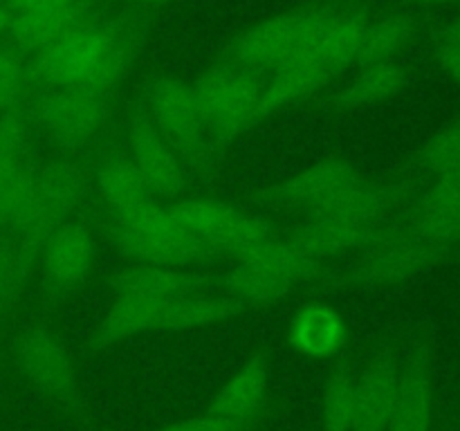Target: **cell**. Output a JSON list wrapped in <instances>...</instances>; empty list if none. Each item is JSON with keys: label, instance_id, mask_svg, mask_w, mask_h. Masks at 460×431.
Returning a JSON list of instances; mask_svg holds the SVG:
<instances>
[{"label": "cell", "instance_id": "6da1fadb", "mask_svg": "<svg viewBox=\"0 0 460 431\" xmlns=\"http://www.w3.org/2000/svg\"><path fill=\"white\" fill-rule=\"evenodd\" d=\"M144 27L133 13L94 9L72 34L30 57L36 88H70L112 97L142 48Z\"/></svg>", "mask_w": 460, "mask_h": 431}, {"label": "cell", "instance_id": "7a4b0ae2", "mask_svg": "<svg viewBox=\"0 0 460 431\" xmlns=\"http://www.w3.org/2000/svg\"><path fill=\"white\" fill-rule=\"evenodd\" d=\"M326 269V260L304 254L281 233L243 251L234 260V268L220 278V287L247 308H263L322 281Z\"/></svg>", "mask_w": 460, "mask_h": 431}, {"label": "cell", "instance_id": "3957f363", "mask_svg": "<svg viewBox=\"0 0 460 431\" xmlns=\"http://www.w3.org/2000/svg\"><path fill=\"white\" fill-rule=\"evenodd\" d=\"M106 236L117 254L137 265L193 268L220 259L214 247L175 223L164 202L108 218Z\"/></svg>", "mask_w": 460, "mask_h": 431}, {"label": "cell", "instance_id": "277c9868", "mask_svg": "<svg viewBox=\"0 0 460 431\" xmlns=\"http://www.w3.org/2000/svg\"><path fill=\"white\" fill-rule=\"evenodd\" d=\"M142 110L180 157L191 182L214 171L225 148L211 137L191 84L178 76H157L144 90Z\"/></svg>", "mask_w": 460, "mask_h": 431}, {"label": "cell", "instance_id": "5b68a950", "mask_svg": "<svg viewBox=\"0 0 460 431\" xmlns=\"http://www.w3.org/2000/svg\"><path fill=\"white\" fill-rule=\"evenodd\" d=\"M34 130L43 133L61 155H85L111 126L112 97L70 88H40L27 103Z\"/></svg>", "mask_w": 460, "mask_h": 431}, {"label": "cell", "instance_id": "8992f818", "mask_svg": "<svg viewBox=\"0 0 460 431\" xmlns=\"http://www.w3.org/2000/svg\"><path fill=\"white\" fill-rule=\"evenodd\" d=\"M265 81V75L227 63H216L196 76L191 90L198 110L223 148L256 126Z\"/></svg>", "mask_w": 460, "mask_h": 431}, {"label": "cell", "instance_id": "52a82bcc", "mask_svg": "<svg viewBox=\"0 0 460 431\" xmlns=\"http://www.w3.org/2000/svg\"><path fill=\"white\" fill-rule=\"evenodd\" d=\"M332 9L335 4H310L256 22L227 45L218 63L245 67L259 75L283 70L299 57L304 45L331 16Z\"/></svg>", "mask_w": 460, "mask_h": 431}, {"label": "cell", "instance_id": "ba28073f", "mask_svg": "<svg viewBox=\"0 0 460 431\" xmlns=\"http://www.w3.org/2000/svg\"><path fill=\"white\" fill-rule=\"evenodd\" d=\"M164 205L175 223L214 247L220 259L225 256L229 260H236L243 251L281 236V232L265 218L247 214L232 202L218 200V198L187 196L164 202Z\"/></svg>", "mask_w": 460, "mask_h": 431}, {"label": "cell", "instance_id": "9c48e42d", "mask_svg": "<svg viewBox=\"0 0 460 431\" xmlns=\"http://www.w3.org/2000/svg\"><path fill=\"white\" fill-rule=\"evenodd\" d=\"M440 247L431 245L409 223H395L385 236L359 251L340 283L364 287H391L431 268Z\"/></svg>", "mask_w": 460, "mask_h": 431}, {"label": "cell", "instance_id": "30bf717a", "mask_svg": "<svg viewBox=\"0 0 460 431\" xmlns=\"http://www.w3.org/2000/svg\"><path fill=\"white\" fill-rule=\"evenodd\" d=\"M358 178H362V173L353 160L344 155H328L281 182L256 189L250 193L247 202L261 209L305 211L308 216Z\"/></svg>", "mask_w": 460, "mask_h": 431}, {"label": "cell", "instance_id": "8fae6325", "mask_svg": "<svg viewBox=\"0 0 460 431\" xmlns=\"http://www.w3.org/2000/svg\"><path fill=\"white\" fill-rule=\"evenodd\" d=\"M18 368L22 375L48 398L67 411L79 407V380L76 368L61 337L48 326H30L16 337Z\"/></svg>", "mask_w": 460, "mask_h": 431}, {"label": "cell", "instance_id": "7c38bea8", "mask_svg": "<svg viewBox=\"0 0 460 431\" xmlns=\"http://www.w3.org/2000/svg\"><path fill=\"white\" fill-rule=\"evenodd\" d=\"M97 263V236L84 220L67 218L45 241L39 256L43 283L52 296L70 295L84 286Z\"/></svg>", "mask_w": 460, "mask_h": 431}, {"label": "cell", "instance_id": "4fadbf2b", "mask_svg": "<svg viewBox=\"0 0 460 431\" xmlns=\"http://www.w3.org/2000/svg\"><path fill=\"white\" fill-rule=\"evenodd\" d=\"M126 144H128L126 153L142 171L146 182L151 184L157 200L173 202L187 198L189 189H191V178L187 175L173 148L157 133L142 108H137L126 124Z\"/></svg>", "mask_w": 460, "mask_h": 431}, {"label": "cell", "instance_id": "5bb4252c", "mask_svg": "<svg viewBox=\"0 0 460 431\" xmlns=\"http://www.w3.org/2000/svg\"><path fill=\"white\" fill-rule=\"evenodd\" d=\"M407 202V189L402 182L394 180L358 178L340 193L310 211L308 218L323 220H349V223L367 224H391L398 220Z\"/></svg>", "mask_w": 460, "mask_h": 431}, {"label": "cell", "instance_id": "9a60e30c", "mask_svg": "<svg viewBox=\"0 0 460 431\" xmlns=\"http://www.w3.org/2000/svg\"><path fill=\"white\" fill-rule=\"evenodd\" d=\"M93 189L108 218L126 216L151 202H160L126 151H108L94 162Z\"/></svg>", "mask_w": 460, "mask_h": 431}, {"label": "cell", "instance_id": "2e32d148", "mask_svg": "<svg viewBox=\"0 0 460 431\" xmlns=\"http://www.w3.org/2000/svg\"><path fill=\"white\" fill-rule=\"evenodd\" d=\"M398 223V220H395ZM391 224H367V223H349V220H323V218H305L295 229L286 233L288 242L301 250L304 254L319 260H331L341 254H353L364 251L373 242L380 241Z\"/></svg>", "mask_w": 460, "mask_h": 431}, {"label": "cell", "instance_id": "e0dca14e", "mask_svg": "<svg viewBox=\"0 0 460 431\" xmlns=\"http://www.w3.org/2000/svg\"><path fill=\"white\" fill-rule=\"evenodd\" d=\"M268 350L259 348L216 391L207 413L238 425L254 427L268 400Z\"/></svg>", "mask_w": 460, "mask_h": 431}, {"label": "cell", "instance_id": "ac0fdd59", "mask_svg": "<svg viewBox=\"0 0 460 431\" xmlns=\"http://www.w3.org/2000/svg\"><path fill=\"white\" fill-rule=\"evenodd\" d=\"M112 295H135L144 299L169 301L178 296L214 292L220 287V278L193 272L189 268H162V265H137L117 269L111 277Z\"/></svg>", "mask_w": 460, "mask_h": 431}, {"label": "cell", "instance_id": "d6986e66", "mask_svg": "<svg viewBox=\"0 0 460 431\" xmlns=\"http://www.w3.org/2000/svg\"><path fill=\"white\" fill-rule=\"evenodd\" d=\"M288 344L305 359H331L349 344V323L326 301H308L288 321Z\"/></svg>", "mask_w": 460, "mask_h": 431}, {"label": "cell", "instance_id": "ffe728a7", "mask_svg": "<svg viewBox=\"0 0 460 431\" xmlns=\"http://www.w3.org/2000/svg\"><path fill=\"white\" fill-rule=\"evenodd\" d=\"M93 12V0H76V3L58 4V7L16 12L4 39L30 58L72 34Z\"/></svg>", "mask_w": 460, "mask_h": 431}, {"label": "cell", "instance_id": "44dd1931", "mask_svg": "<svg viewBox=\"0 0 460 431\" xmlns=\"http://www.w3.org/2000/svg\"><path fill=\"white\" fill-rule=\"evenodd\" d=\"M400 366L394 355H376L355 377V416L350 431H386Z\"/></svg>", "mask_w": 460, "mask_h": 431}, {"label": "cell", "instance_id": "7402d4cb", "mask_svg": "<svg viewBox=\"0 0 460 431\" xmlns=\"http://www.w3.org/2000/svg\"><path fill=\"white\" fill-rule=\"evenodd\" d=\"M425 241L447 247L460 241V171L436 175V182L422 193L416 211L407 220Z\"/></svg>", "mask_w": 460, "mask_h": 431}, {"label": "cell", "instance_id": "603a6c76", "mask_svg": "<svg viewBox=\"0 0 460 431\" xmlns=\"http://www.w3.org/2000/svg\"><path fill=\"white\" fill-rule=\"evenodd\" d=\"M247 305L225 292H198V295L178 296L162 303L157 317V330H205L247 312Z\"/></svg>", "mask_w": 460, "mask_h": 431}, {"label": "cell", "instance_id": "cb8c5ba5", "mask_svg": "<svg viewBox=\"0 0 460 431\" xmlns=\"http://www.w3.org/2000/svg\"><path fill=\"white\" fill-rule=\"evenodd\" d=\"M434 422V380L422 357L400 371L386 431H431Z\"/></svg>", "mask_w": 460, "mask_h": 431}, {"label": "cell", "instance_id": "d4e9b609", "mask_svg": "<svg viewBox=\"0 0 460 431\" xmlns=\"http://www.w3.org/2000/svg\"><path fill=\"white\" fill-rule=\"evenodd\" d=\"M337 76H340L337 70L310 66V63H295V66L272 72V76H268L265 81L263 97H261L259 112H256V124L286 110V108L308 101L310 97L326 90Z\"/></svg>", "mask_w": 460, "mask_h": 431}, {"label": "cell", "instance_id": "484cf974", "mask_svg": "<svg viewBox=\"0 0 460 431\" xmlns=\"http://www.w3.org/2000/svg\"><path fill=\"white\" fill-rule=\"evenodd\" d=\"M39 162L31 157H0V229L16 233L36 214Z\"/></svg>", "mask_w": 460, "mask_h": 431}, {"label": "cell", "instance_id": "4316f807", "mask_svg": "<svg viewBox=\"0 0 460 431\" xmlns=\"http://www.w3.org/2000/svg\"><path fill=\"white\" fill-rule=\"evenodd\" d=\"M404 67L395 61L368 63L362 70L328 97L326 108L332 112H355L394 99L404 88Z\"/></svg>", "mask_w": 460, "mask_h": 431}, {"label": "cell", "instance_id": "83f0119b", "mask_svg": "<svg viewBox=\"0 0 460 431\" xmlns=\"http://www.w3.org/2000/svg\"><path fill=\"white\" fill-rule=\"evenodd\" d=\"M164 301L135 295H112L106 314L93 335V348L103 350L135 335L157 330V317Z\"/></svg>", "mask_w": 460, "mask_h": 431}, {"label": "cell", "instance_id": "f1b7e54d", "mask_svg": "<svg viewBox=\"0 0 460 431\" xmlns=\"http://www.w3.org/2000/svg\"><path fill=\"white\" fill-rule=\"evenodd\" d=\"M40 250L27 245L13 233L0 236V319L7 317L21 301L31 274L39 268Z\"/></svg>", "mask_w": 460, "mask_h": 431}, {"label": "cell", "instance_id": "f546056e", "mask_svg": "<svg viewBox=\"0 0 460 431\" xmlns=\"http://www.w3.org/2000/svg\"><path fill=\"white\" fill-rule=\"evenodd\" d=\"M413 34H416V22L409 13H389L376 21L371 18L355 63L368 66V63L394 61L411 43Z\"/></svg>", "mask_w": 460, "mask_h": 431}, {"label": "cell", "instance_id": "4dcf8cb0", "mask_svg": "<svg viewBox=\"0 0 460 431\" xmlns=\"http://www.w3.org/2000/svg\"><path fill=\"white\" fill-rule=\"evenodd\" d=\"M36 90L25 54L18 52L7 39H0V115L27 106Z\"/></svg>", "mask_w": 460, "mask_h": 431}, {"label": "cell", "instance_id": "1f68e13d", "mask_svg": "<svg viewBox=\"0 0 460 431\" xmlns=\"http://www.w3.org/2000/svg\"><path fill=\"white\" fill-rule=\"evenodd\" d=\"M355 416V377L335 371L323 389L322 431H350Z\"/></svg>", "mask_w": 460, "mask_h": 431}, {"label": "cell", "instance_id": "d6a6232c", "mask_svg": "<svg viewBox=\"0 0 460 431\" xmlns=\"http://www.w3.org/2000/svg\"><path fill=\"white\" fill-rule=\"evenodd\" d=\"M422 169L434 175L460 171V121L436 133L418 153Z\"/></svg>", "mask_w": 460, "mask_h": 431}, {"label": "cell", "instance_id": "836d02e7", "mask_svg": "<svg viewBox=\"0 0 460 431\" xmlns=\"http://www.w3.org/2000/svg\"><path fill=\"white\" fill-rule=\"evenodd\" d=\"M252 427L238 425V422L223 420L211 413H202V416L184 418V420L171 422V425L160 427L157 431H250Z\"/></svg>", "mask_w": 460, "mask_h": 431}, {"label": "cell", "instance_id": "e575fe53", "mask_svg": "<svg viewBox=\"0 0 460 431\" xmlns=\"http://www.w3.org/2000/svg\"><path fill=\"white\" fill-rule=\"evenodd\" d=\"M436 57H438L440 67L460 84V25L449 27V30L445 31L443 39H440L438 43Z\"/></svg>", "mask_w": 460, "mask_h": 431}, {"label": "cell", "instance_id": "d590c367", "mask_svg": "<svg viewBox=\"0 0 460 431\" xmlns=\"http://www.w3.org/2000/svg\"><path fill=\"white\" fill-rule=\"evenodd\" d=\"M76 3V0H13L12 7L16 12H31V9H45V7H58V4Z\"/></svg>", "mask_w": 460, "mask_h": 431}, {"label": "cell", "instance_id": "8d00e7d4", "mask_svg": "<svg viewBox=\"0 0 460 431\" xmlns=\"http://www.w3.org/2000/svg\"><path fill=\"white\" fill-rule=\"evenodd\" d=\"M126 3H135V4H157V3H169V0H126Z\"/></svg>", "mask_w": 460, "mask_h": 431}, {"label": "cell", "instance_id": "74e56055", "mask_svg": "<svg viewBox=\"0 0 460 431\" xmlns=\"http://www.w3.org/2000/svg\"><path fill=\"white\" fill-rule=\"evenodd\" d=\"M413 3H418V4H443V3H449V0H413Z\"/></svg>", "mask_w": 460, "mask_h": 431}, {"label": "cell", "instance_id": "f35d334b", "mask_svg": "<svg viewBox=\"0 0 460 431\" xmlns=\"http://www.w3.org/2000/svg\"><path fill=\"white\" fill-rule=\"evenodd\" d=\"M0 3H7V4H12V3H13V0H0Z\"/></svg>", "mask_w": 460, "mask_h": 431}]
</instances>
